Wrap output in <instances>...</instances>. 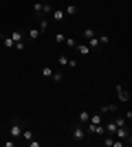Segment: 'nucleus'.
I'll return each mask as SVG.
<instances>
[{"mask_svg":"<svg viewBox=\"0 0 132 147\" xmlns=\"http://www.w3.org/2000/svg\"><path fill=\"white\" fill-rule=\"evenodd\" d=\"M9 136H11V138H20V136H22V125H20L18 121H11V125H9Z\"/></svg>","mask_w":132,"mask_h":147,"instance_id":"obj_1","label":"nucleus"},{"mask_svg":"<svg viewBox=\"0 0 132 147\" xmlns=\"http://www.w3.org/2000/svg\"><path fill=\"white\" fill-rule=\"evenodd\" d=\"M57 61H60L62 66H70V68H75V66H77V61H75V59H68L64 53H60V55H57Z\"/></svg>","mask_w":132,"mask_h":147,"instance_id":"obj_2","label":"nucleus"},{"mask_svg":"<svg viewBox=\"0 0 132 147\" xmlns=\"http://www.w3.org/2000/svg\"><path fill=\"white\" fill-rule=\"evenodd\" d=\"M84 136H86V132L82 129V125L75 123V127H73V138H75V141H84Z\"/></svg>","mask_w":132,"mask_h":147,"instance_id":"obj_3","label":"nucleus"},{"mask_svg":"<svg viewBox=\"0 0 132 147\" xmlns=\"http://www.w3.org/2000/svg\"><path fill=\"white\" fill-rule=\"evenodd\" d=\"M117 94H119V99H121V101H123V103H126V101H130V92H128L126 88L121 86V84H119V86H117Z\"/></svg>","mask_w":132,"mask_h":147,"instance_id":"obj_4","label":"nucleus"},{"mask_svg":"<svg viewBox=\"0 0 132 147\" xmlns=\"http://www.w3.org/2000/svg\"><path fill=\"white\" fill-rule=\"evenodd\" d=\"M86 44H88V49H90V51H93V49H99V46H101V44H99V37H97V35L88 37V40H86Z\"/></svg>","mask_w":132,"mask_h":147,"instance_id":"obj_5","label":"nucleus"},{"mask_svg":"<svg viewBox=\"0 0 132 147\" xmlns=\"http://www.w3.org/2000/svg\"><path fill=\"white\" fill-rule=\"evenodd\" d=\"M0 40H2V44H5L7 49H16V42H13L9 35H5V33H2V35H0Z\"/></svg>","mask_w":132,"mask_h":147,"instance_id":"obj_6","label":"nucleus"},{"mask_svg":"<svg viewBox=\"0 0 132 147\" xmlns=\"http://www.w3.org/2000/svg\"><path fill=\"white\" fill-rule=\"evenodd\" d=\"M53 13V20H55V22H62V20H66V13L62 11V9H57V11H51Z\"/></svg>","mask_w":132,"mask_h":147,"instance_id":"obj_7","label":"nucleus"},{"mask_svg":"<svg viewBox=\"0 0 132 147\" xmlns=\"http://www.w3.org/2000/svg\"><path fill=\"white\" fill-rule=\"evenodd\" d=\"M75 49H77V53H79V55H88V53H90L88 44H75Z\"/></svg>","mask_w":132,"mask_h":147,"instance_id":"obj_8","label":"nucleus"},{"mask_svg":"<svg viewBox=\"0 0 132 147\" xmlns=\"http://www.w3.org/2000/svg\"><path fill=\"white\" fill-rule=\"evenodd\" d=\"M101 114H108V112H117V105L114 103H108V105H101Z\"/></svg>","mask_w":132,"mask_h":147,"instance_id":"obj_9","label":"nucleus"},{"mask_svg":"<svg viewBox=\"0 0 132 147\" xmlns=\"http://www.w3.org/2000/svg\"><path fill=\"white\" fill-rule=\"evenodd\" d=\"M9 37H11L13 42H24V40H22V37H24V33H22V31H13Z\"/></svg>","mask_w":132,"mask_h":147,"instance_id":"obj_10","label":"nucleus"},{"mask_svg":"<svg viewBox=\"0 0 132 147\" xmlns=\"http://www.w3.org/2000/svg\"><path fill=\"white\" fill-rule=\"evenodd\" d=\"M88 119H90V112L82 110V112H79V117H77V121H79V123H88Z\"/></svg>","mask_w":132,"mask_h":147,"instance_id":"obj_11","label":"nucleus"},{"mask_svg":"<svg viewBox=\"0 0 132 147\" xmlns=\"http://www.w3.org/2000/svg\"><path fill=\"white\" fill-rule=\"evenodd\" d=\"M104 127H106V134H114V132H117V123L110 121V123H106Z\"/></svg>","mask_w":132,"mask_h":147,"instance_id":"obj_12","label":"nucleus"},{"mask_svg":"<svg viewBox=\"0 0 132 147\" xmlns=\"http://www.w3.org/2000/svg\"><path fill=\"white\" fill-rule=\"evenodd\" d=\"M64 13H66V16H75L77 13V5H68L66 9H64Z\"/></svg>","mask_w":132,"mask_h":147,"instance_id":"obj_13","label":"nucleus"},{"mask_svg":"<svg viewBox=\"0 0 132 147\" xmlns=\"http://www.w3.org/2000/svg\"><path fill=\"white\" fill-rule=\"evenodd\" d=\"M26 37H29V40H38V37H40V31L38 29H31L29 33H26Z\"/></svg>","mask_w":132,"mask_h":147,"instance_id":"obj_14","label":"nucleus"},{"mask_svg":"<svg viewBox=\"0 0 132 147\" xmlns=\"http://www.w3.org/2000/svg\"><path fill=\"white\" fill-rule=\"evenodd\" d=\"M33 11L38 13V16H42V13H44V5H40V2H35V5H33Z\"/></svg>","mask_w":132,"mask_h":147,"instance_id":"obj_15","label":"nucleus"},{"mask_svg":"<svg viewBox=\"0 0 132 147\" xmlns=\"http://www.w3.org/2000/svg\"><path fill=\"white\" fill-rule=\"evenodd\" d=\"M22 138H24V141H31V138H33V132H31V129H22Z\"/></svg>","mask_w":132,"mask_h":147,"instance_id":"obj_16","label":"nucleus"},{"mask_svg":"<svg viewBox=\"0 0 132 147\" xmlns=\"http://www.w3.org/2000/svg\"><path fill=\"white\" fill-rule=\"evenodd\" d=\"M112 143H114L112 134H110V136H106V138H104V145H106V147H112Z\"/></svg>","mask_w":132,"mask_h":147,"instance_id":"obj_17","label":"nucleus"},{"mask_svg":"<svg viewBox=\"0 0 132 147\" xmlns=\"http://www.w3.org/2000/svg\"><path fill=\"white\" fill-rule=\"evenodd\" d=\"M82 35H84V40H88V37H93V35H95V31H93V29H84Z\"/></svg>","mask_w":132,"mask_h":147,"instance_id":"obj_18","label":"nucleus"},{"mask_svg":"<svg viewBox=\"0 0 132 147\" xmlns=\"http://www.w3.org/2000/svg\"><path fill=\"white\" fill-rule=\"evenodd\" d=\"M64 44H66V46H70V49H75V40H73V37H66V40H64Z\"/></svg>","mask_w":132,"mask_h":147,"instance_id":"obj_19","label":"nucleus"},{"mask_svg":"<svg viewBox=\"0 0 132 147\" xmlns=\"http://www.w3.org/2000/svg\"><path fill=\"white\" fill-rule=\"evenodd\" d=\"M46 29H49V20H40V31H46Z\"/></svg>","mask_w":132,"mask_h":147,"instance_id":"obj_20","label":"nucleus"},{"mask_svg":"<svg viewBox=\"0 0 132 147\" xmlns=\"http://www.w3.org/2000/svg\"><path fill=\"white\" fill-rule=\"evenodd\" d=\"M42 75H44V77H51V75H53V68L44 66V68H42Z\"/></svg>","mask_w":132,"mask_h":147,"instance_id":"obj_21","label":"nucleus"},{"mask_svg":"<svg viewBox=\"0 0 132 147\" xmlns=\"http://www.w3.org/2000/svg\"><path fill=\"white\" fill-rule=\"evenodd\" d=\"M51 79H53V81H62L64 75H62V73H53V75H51Z\"/></svg>","mask_w":132,"mask_h":147,"instance_id":"obj_22","label":"nucleus"},{"mask_svg":"<svg viewBox=\"0 0 132 147\" xmlns=\"http://www.w3.org/2000/svg\"><path fill=\"white\" fill-rule=\"evenodd\" d=\"M64 40H66V35H64V33H57V35H55V42H57V44H62Z\"/></svg>","mask_w":132,"mask_h":147,"instance_id":"obj_23","label":"nucleus"},{"mask_svg":"<svg viewBox=\"0 0 132 147\" xmlns=\"http://www.w3.org/2000/svg\"><path fill=\"white\" fill-rule=\"evenodd\" d=\"M108 42H110V37H108V35H99V44H108Z\"/></svg>","mask_w":132,"mask_h":147,"instance_id":"obj_24","label":"nucleus"},{"mask_svg":"<svg viewBox=\"0 0 132 147\" xmlns=\"http://www.w3.org/2000/svg\"><path fill=\"white\" fill-rule=\"evenodd\" d=\"M5 147H16V141H13V138H9V141H5Z\"/></svg>","mask_w":132,"mask_h":147,"instance_id":"obj_25","label":"nucleus"},{"mask_svg":"<svg viewBox=\"0 0 132 147\" xmlns=\"http://www.w3.org/2000/svg\"><path fill=\"white\" fill-rule=\"evenodd\" d=\"M51 11H53V9H51V5H44V13H42V16H49Z\"/></svg>","mask_w":132,"mask_h":147,"instance_id":"obj_26","label":"nucleus"},{"mask_svg":"<svg viewBox=\"0 0 132 147\" xmlns=\"http://www.w3.org/2000/svg\"><path fill=\"white\" fill-rule=\"evenodd\" d=\"M26 143H29V147H40V143H38V141H33V138H31V141H26Z\"/></svg>","mask_w":132,"mask_h":147,"instance_id":"obj_27","label":"nucleus"}]
</instances>
